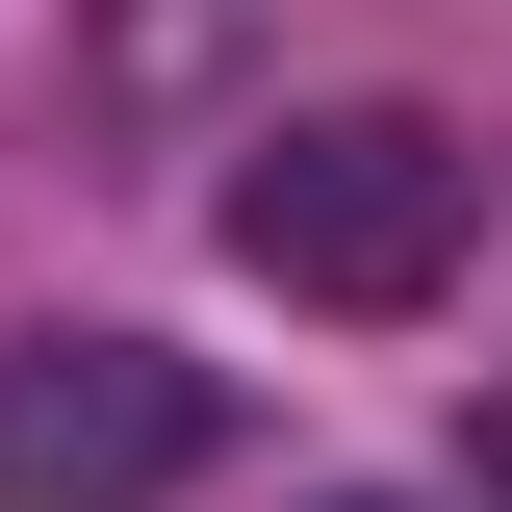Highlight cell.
<instances>
[{
    "mask_svg": "<svg viewBox=\"0 0 512 512\" xmlns=\"http://www.w3.org/2000/svg\"><path fill=\"white\" fill-rule=\"evenodd\" d=\"M487 487H512V410H487Z\"/></svg>",
    "mask_w": 512,
    "mask_h": 512,
    "instance_id": "obj_3",
    "label": "cell"
},
{
    "mask_svg": "<svg viewBox=\"0 0 512 512\" xmlns=\"http://www.w3.org/2000/svg\"><path fill=\"white\" fill-rule=\"evenodd\" d=\"M231 461V384L180 333H0V512H154Z\"/></svg>",
    "mask_w": 512,
    "mask_h": 512,
    "instance_id": "obj_2",
    "label": "cell"
},
{
    "mask_svg": "<svg viewBox=\"0 0 512 512\" xmlns=\"http://www.w3.org/2000/svg\"><path fill=\"white\" fill-rule=\"evenodd\" d=\"M461 231H487V154H461L436 103H282L231 154V256L282 282V308H436L461 282Z\"/></svg>",
    "mask_w": 512,
    "mask_h": 512,
    "instance_id": "obj_1",
    "label": "cell"
},
{
    "mask_svg": "<svg viewBox=\"0 0 512 512\" xmlns=\"http://www.w3.org/2000/svg\"><path fill=\"white\" fill-rule=\"evenodd\" d=\"M333 512H384V487H333Z\"/></svg>",
    "mask_w": 512,
    "mask_h": 512,
    "instance_id": "obj_4",
    "label": "cell"
}]
</instances>
